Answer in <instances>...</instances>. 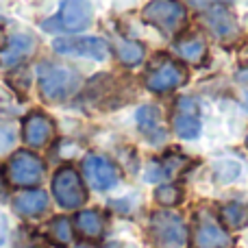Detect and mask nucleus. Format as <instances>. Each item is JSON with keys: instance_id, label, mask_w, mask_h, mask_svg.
Here are the masks:
<instances>
[{"instance_id": "nucleus-1", "label": "nucleus", "mask_w": 248, "mask_h": 248, "mask_svg": "<svg viewBox=\"0 0 248 248\" xmlns=\"http://www.w3.org/2000/svg\"><path fill=\"white\" fill-rule=\"evenodd\" d=\"M39 92L46 100H65L81 85V77L65 65L42 63L37 68Z\"/></svg>"}, {"instance_id": "nucleus-2", "label": "nucleus", "mask_w": 248, "mask_h": 248, "mask_svg": "<svg viewBox=\"0 0 248 248\" xmlns=\"http://www.w3.org/2000/svg\"><path fill=\"white\" fill-rule=\"evenodd\" d=\"M92 17L94 11L90 0H61L59 13L44 22L42 29L48 33H78L92 24Z\"/></svg>"}, {"instance_id": "nucleus-3", "label": "nucleus", "mask_w": 248, "mask_h": 248, "mask_svg": "<svg viewBox=\"0 0 248 248\" xmlns=\"http://www.w3.org/2000/svg\"><path fill=\"white\" fill-rule=\"evenodd\" d=\"M150 235L159 248H183L187 244V227L172 211H155L150 218Z\"/></svg>"}, {"instance_id": "nucleus-4", "label": "nucleus", "mask_w": 248, "mask_h": 248, "mask_svg": "<svg viewBox=\"0 0 248 248\" xmlns=\"http://www.w3.org/2000/svg\"><path fill=\"white\" fill-rule=\"evenodd\" d=\"M52 194L63 209H77L87 198L83 179L72 166H63L57 170L55 179H52Z\"/></svg>"}, {"instance_id": "nucleus-5", "label": "nucleus", "mask_w": 248, "mask_h": 248, "mask_svg": "<svg viewBox=\"0 0 248 248\" xmlns=\"http://www.w3.org/2000/svg\"><path fill=\"white\" fill-rule=\"evenodd\" d=\"M144 20L148 24L157 26L161 33L172 35L183 26L185 7L179 0H153L144 9Z\"/></svg>"}, {"instance_id": "nucleus-6", "label": "nucleus", "mask_w": 248, "mask_h": 248, "mask_svg": "<svg viewBox=\"0 0 248 248\" xmlns=\"http://www.w3.org/2000/svg\"><path fill=\"white\" fill-rule=\"evenodd\" d=\"M185 78H187L185 70L176 61L161 57V59L155 61L150 72L146 74V87L150 92H157V94H166V92H172L179 85H183Z\"/></svg>"}, {"instance_id": "nucleus-7", "label": "nucleus", "mask_w": 248, "mask_h": 248, "mask_svg": "<svg viewBox=\"0 0 248 248\" xmlns=\"http://www.w3.org/2000/svg\"><path fill=\"white\" fill-rule=\"evenodd\" d=\"M233 240L211 214H201L194 222V248H231Z\"/></svg>"}, {"instance_id": "nucleus-8", "label": "nucleus", "mask_w": 248, "mask_h": 248, "mask_svg": "<svg viewBox=\"0 0 248 248\" xmlns=\"http://www.w3.org/2000/svg\"><path fill=\"white\" fill-rule=\"evenodd\" d=\"M52 48L65 57H87V59L96 61H103L109 57L107 42L98 37H61L55 39Z\"/></svg>"}, {"instance_id": "nucleus-9", "label": "nucleus", "mask_w": 248, "mask_h": 248, "mask_svg": "<svg viewBox=\"0 0 248 248\" xmlns=\"http://www.w3.org/2000/svg\"><path fill=\"white\" fill-rule=\"evenodd\" d=\"M83 172H85L87 183L98 192H107V189L116 187L118 179H120L118 168L100 155H87L83 161Z\"/></svg>"}, {"instance_id": "nucleus-10", "label": "nucleus", "mask_w": 248, "mask_h": 248, "mask_svg": "<svg viewBox=\"0 0 248 248\" xmlns=\"http://www.w3.org/2000/svg\"><path fill=\"white\" fill-rule=\"evenodd\" d=\"M9 174L16 185H35L44 179V163L37 155L29 153V150H20L13 155L11 163H9Z\"/></svg>"}, {"instance_id": "nucleus-11", "label": "nucleus", "mask_w": 248, "mask_h": 248, "mask_svg": "<svg viewBox=\"0 0 248 248\" xmlns=\"http://www.w3.org/2000/svg\"><path fill=\"white\" fill-rule=\"evenodd\" d=\"M174 133L181 140H196L201 135V120H198V103L194 98H181L176 103Z\"/></svg>"}, {"instance_id": "nucleus-12", "label": "nucleus", "mask_w": 248, "mask_h": 248, "mask_svg": "<svg viewBox=\"0 0 248 248\" xmlns=\"http://www.w3.org/2000/svg\"><path fill=\"white\" fill-rule=\"evenodd\" d=\"M137 124H140V131L146 135V140L153 146H159L166 141L168 133L163 128L161 116H159V109L153 107V105H146L137 111Z\"/></svg>"}, {"instance_id": "nucleus-13", "label": "nucleus", "mask_w": 248, "mask_h": 248, "mask_svg": "<svg viewBox=\"0 0 248 248\" xmlns=\"http://www.w3.org/2000/svg\"><path fill=\"white\" fill-rule=\"evenodd\" d=\"M52 135V122L44 113H31L24 120V141L35 148L44 146Z\"/></svg>"}, {"instance_id": "nucleus-14", "label": "nucleus", "mask_w": 248, "mask_h": 248, "mask_svg": "<svg viewBox=\"0 0 248 248\" xmlns=\"http://www.w3.org/2000/svg\"><path fill=\"white\" fill-rule=\"evenodd\" d=\"M48 207V196L42 189H31V192H22L13 201V211L24 218H35V216L44 214Z\"/></svg>"}, {"instance_id": "nucleus-15", "label": "nucleus", "mask_w": 248, "mask_h": 248, "mask_svg": "<svg viewBox=\"0 0 248 248\" xmlns=\"http://www.w3.org/2000/svg\"><path fill=\"white\" fill-rule=\"evenodd\" d=\"M35 42L29 37V35H16V37L9 39V44L0 50V63L2 65H16L20 63L22 59L33 52Z\"/></svg>"}, {"instance_id": "nucleus-16", "label": "nucleus", "mask_w": 248, "mask_h": 248, "mask_svg": "<svg viewBox=\"0 0 248 248\" xmlns=\"http://www.w3.org/2000/svg\"><path fill=\"white\" fill-rule=\"evenodd\" d=\"M202 20H205L207 29L211 31L214 35H218V37H231L233 33H235V20H233V16L227 11V9L222 7H214L209 9V11L202 16Z\"/></svg>"}, {"instance_id": "nucleus-17", "label": "nucleus", "mask_w": 248, "mask_h": 248, "mask_svg": "<svg viewBox=\"0 0 248 248\" xmlns=\"http://www.w3.org/2000/svg\"><path fill=\"white\" fill-rule=\"evenodd\" d=\"M77 229L83 237H90V240H96V237L103 235V218H100L98 211L94 209H87V211H81L77 216Z\"/></svg>"}, {"instance_id": "nucleus-18", "label": "nucleus", "mask_w": 248, "mask_h": 248, "mask_svg": "<svg viewBox=\"0 0 248 248\" xmlns=\"http://www.w3.org/2000/svg\"><path fill=\"white\" fill-rule=\"evenodd\" d=\"M220 218H222L227 229L237 231V229H244L248 224V209L240 202H229L220 209Z\"/></svg>"}, {"instance_id": "nucleus-19", "label": "nucleus", "mask_w": 248, "mask_h": 248, "mask_svg": "<svg viewBox=\"0 0 248 248\" xmlns=\"http://www.w3.org/2000/svg\"><path fill=\"white\" fill-rule=\"evenodd\" d=\"M118 57L124 65H137L144 59V48L137 42H118Z\"/></svg>"}, {"instance_id": "nucleus-20", "label": "nucleus", "mask_w": 248, "mask_h": 248, "mask_svg": "<svg viewBox=\"0 0 248 248\" xmlns=\"http://www.w3.org/2000/svg\"><path fill=\"white\" fill-rule=\"evenodd\" d=\"M176 50H179L181 59L185 61H192V63H198V61L205 57V44L201 42V39H187V42H181L179 46H176Z\"/></svg>"}, {"instance_id": "nucleus-21", "label": "nucleus", "mask_w": 248, "mask_h": 248, "mask_svg": "<svg viewBox=\"0 0 248 248\" xmlns=\"http://www.w3.org/2000/svg\"><path fill=\"white\" fill-rule=\"evenodd\" d=\"M50 237L59 246H68L72 242V224L68 218H55L50 222Z\"/></svg>"}, {"instance_id": "nucleus-22", "label": "nucleus", "mask_w": 248, "mask_h": 248, "mask_svg": "<svg viewBox=\"0 0 248 248\" xmlns=\"http://www.w3.org/2000/svg\"><path fill=\"white\" fill-rule=\"evenodd\" d=\"M155 198H157V202H161L163 207H174L183 201V189L174 183H166L155 192Z\"/></svg>"}, {"instance_id": "nucleus-23", "label": "nucleus", "mask_w": 248, "mask_h": 248, "mask_svg": "<svg viewBox=\"0 0 248 248\" xmlns=\"http://www.w3.org/2000/svg\"><path fill=\"white\" fill-rule=\"evenodd\" d=\"M16 144V131L9 124H0V155H7Z\"/></svg>"}, {"instance_id": "nucleus-24", "label": "nucleus", "mask_w": 248, "mask_h": 248, "mask_svg": "<svg viewBox=\"0 0 248 248\" xmlns=\"http://www.w3.org/2000/svg\"><path fill=\"white\" fill-rule=\"evenodd\" d=\"M4 240H7V222L0 216V244H4Z\"/></svg>"}, {"instance_id": "nucleus-25", "label": "nucleus", "mask_w": 248, "mask_h": 248, "mask_svg": "<svg viewBox=\"0 0 248 248\" xmlns=\"http://www.w3.org/2000/svg\"><path fill=\"white\" fill-rule=\"evenodd\" d=\"M4 194H7V185H4V176H2V172H0V201L4 198Z\"/></svg>"}, {"instance_id": "nucleus-26", "label": "nucleus", "mask_w": 248, "mask_h": 248, "mask_svg": "<svg viewBox=\"0 0 248 248\" xmlns=\"http://www.w3.org/2000/svg\"><path fill=\"white\" fill-rule=\"evenodd\" d=\"M194 2L198 7V4H205V2H229V0H194Z\"/></svg>"}, {"instance_id": "nucleus-27", "label": "nucleus", "mask_w": 248, "mask_h": 248, "mask_svg": "<svg viewBox=\"0 0 248 248\" xmlns=\"http://www.w3.org/2000/svg\"><path fill=\"white\" fill-rule=\"evenodd\" d=\"M237 78H240V81H244V83H248V70H244V72H240V77H237Z\"/></svg>"}, {"instance_id": "nucleus-28", "label": "nucleus", "mask_w": 248, "mask_h": 248, "mask_svg": "<svg viewBox=\"0 0 248 248\" xmlns=\"http://www.w3.org/2000/svg\"><path fill=\"white\" fill-rule=\"evenodd\" d=\"M244 109H246V111H248V92H246V94H244Z\"/></svg>"}, {"instance_id": "nucleus-29", "label": "nucleus", "mask_w": 248, "mask_h": 248, "mask_svg": "<svg viewBox=\"0 0 248 248\" xmlns=\"http://www.w3.org/2000/svg\"><path fill=\"white\" fill-rule=\"evenodd\" d=\"M77 248H90V246H77Z\"/></svg>"}, {"instance_id": "nucleus-30", "label": "nucleus", "mask_w": 248, "mask_h": 248, "mask_svg": "<svg viewBox=\"0 0 248 248\" xmlns=\"http://www.w3.org/2000/svg\"><path fill=\"white\" fill-rule=\"evenodd\" d=\"M246 146H248V137H246Z\"/></svg>"}]
</instances>
